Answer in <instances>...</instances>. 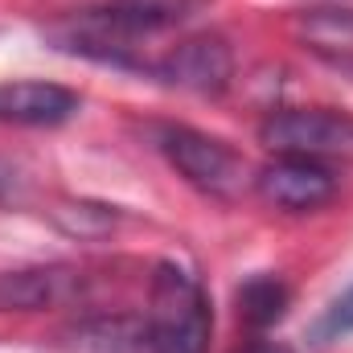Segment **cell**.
I'll return each instance as SVG.
<instances>
[{
    "label": "cell",
    "mask_w": 353,
    "mask_h": 353,
    "mask_svg": "<svg viewBox=\"0 0 353 353\" xmlns=\"http://www.w3.org/2000/svg\"><path fill=\"white\" fill-rule=\"evenodd\" d=\"M214 333V312L201 279L181 263H161L148 288L144 337L152 353H205Z\"/></svg>",
    "instance_id": "obj_1"
},
{
    "label": "cell",
    "mask_w": 353,
    "mask_h": 353,
    "mask_svg": "<svg viewBox=\"0 0 353 353\" xmlns=\"http://www.w3.org/2000/svg\"><path fill=\"white\" fill-rule=\"evenodd\" d=\"M157 148L165 152V161L173 165L176 173L185 176L197 193H205V197L230 201L247 185H255V173L243 161V152H234L226 140L205 136L197 128H185V123L157 128Z\"/></svg>",
    "instance_id": "obj_2"
},
{
    "label": "cell",
    "mask_w": 353,
    "mask_h": 353,
    "mask_svg": "<svg viewBox=\"0 0 353 353\" xmlns=\"http://www.w3.org/2000/svg\"><path fill=\"white\" fill-rule=\"evenodd\" d=\"M259 144L275 157H353V115L337 107H279L259 123Z\"/></svg>",
    "instance_id": "obj_3"
},
{
    "label": "cell",
    "mask_w": 353,
    "mask_h": 353,
    "mask_svg": "<svg viewBox=\"0 0 353 353\" xmlns=\"http://www.w3.org/2000/svg\"><path fill=\"white\" fill-rule=\"evenodd\" d=\"M165 87L185 94H222L234 79V50L218 33H197L173 46L161 62L148 66Z\"/></svg>",
    "instance_id": "obj_4"
},
{
    "label": "cell",
    "mask_w": 353,
    "mask_h": 353,
    "mask_svg": "<svg viewBox=\"0 0 353 353\" xmlns=\"http://www.w3.org/2000/svg\"><path fill=\"white\" fill-rule=\"evenodd\" d=\"M255 193L283 214H312L337 197V173L325 161L275 157L255 173Z\"/></svg>",
    "instance_id": "obj_5"
},
{
    "label": "cell",
    "mask_w": 353,
    "mask_h": 353,
    "mask_svg": "<svg viewBox=\"0 0 353 353\" xmlns=\"http://www.w3.org/2000/svg\"><path fill=\"white\" fill-rule=\"evenodd\" d=\"M87 292V275L79 267H29L0 275V308L4 312H41V308H66L79 304Z\"/></svg>",
    "instance_id": "obj_6"
},
{
    "label": "cell",
    "mask_w": 353,
    "mask_h": 353,
    "mask_svg": "<svg viewBox=\"0 0 353 353\" xmlns=\"http://www.w3.org/2000/svg\"><path fill=\"white\" fill-rule=\"evenodd\" d=\"M79 107L83 99L58 83H41V79L0 83V123H12V128H58L74 119Z\"/></svg>",
    "instance_id": "obj_7"
},
{
    "label": "cell",
    "mask_w": 353,
    "mask_h": 353,
    "mask_svg": "<svg viewBox=\"0 0 353 353\" xmlns=\"http://www.w3.org/2000/svg\"><path fill=\"white\" fill-rule=\"evenodd\" d=\"M292 37L325 66L353 74V8H345V4L304 8L292 17Z\"/></svg>",
    "instance_id": "obj_8"
},
{
    "label": "cell",
    "mask_w": 353,
    "mask_h": 353,
    "mask_svg": "<svg viewBox=\"0 0 353 353\" xmlns=\"http://www.w3.org/2000/svg\"><path fill=\"white\" fill-rule=\"evenodd\" d=\"M205 0H111L107 4V17L128 29L132 37H144V33H165L176 29L181 21H189Z\"/></svg>",
    "instance_id": "obj_9"
},
{
    "label": "cell",
    "mask_w": 353,
    "mask_h": 353,
    "mask_svg": "<svg viewBox=\"0 0 353 353\" xmlns=\"http://www.w3.org/2000/svg\"><path fill=\"white\" fill-rule=\"evenodd\" d=\"M288 283L279 275H255L239 288V321H247L251 329H267L288 312Z\"/></svg>",
    "instance_id": "obj_10"
},
{
    "label": "cell",
    "mask_w": 353,
    "mask_h": 353,
    "mask_svg": "<svg viewBox=\"0 0 353 353\" xmlns=\"http://www.w3.org/2000/svg\"><path fill=\"white\" fill-rule=\"evenodd\" d=\"M350 329H353V292L341 296V300L329 308V316L321 321V337H341V333H350Z\"/></svg>",
    "instance_id": "obj_11"
},
{
    "label": "cell",
    "mask_w": 353,
    "mask_h": 353,
    "mask_svg": "<svg viewBox=\"0 0 353 353\" xmlns=\"http://www.w3.org/2000/svg\"><path fill=\"white\" fill-rule=\"evenodd\" d=\"M12 185H17V169H12L8 161H0V197H4Z\"/></svg>",
    "instance_id": "obj_12"
},
{
    "label": "cell",
    "mask_w": 353,
    "mask_h": 353,
    "mask_svg": "<svg viewBox=\"0 0 353 353\" xmlns=\"http://www.w3.org/2000/svg\"><path fill=\"white\" fill-rule=\"evenodd\" d=\"M255 353H288V350H279V345H263V350H255Z\"/></svg>",
    "instance_id": "obj_13"
}]
</instances>
